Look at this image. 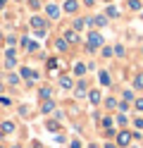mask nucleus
<instances>
[{
    "instance_id": "2f4dec72",
    "label": "nucleus",
    "mask_w": 143,
    "mask_h": 148,
    "mask_svg": "<svg viewBox=\"0 0 143 148\" xmlns=\"http://www.w3.org/2000/svg\"><path fill=\"white\" fill-rule=\"evenodd\" d=\"M57 127H60L57 122H48V129H50V132H57Z\"/></svg>"
},
{
    "instance_id": "20e7f679",
    "label": "nucleus",
    "mask_w": 143,
    "mask_h": 148,
    "mask_svg": "<svg viewBox=\"0 0 143 148\" xmlns=\"http://www.w3.org/2000/svg\"><path fill=\"white\" fill-rule=\"evenodd\" d=\"M79 7H81V5H79V0H67L62 10H64V12H69V14H74L76 10H79Z\"/></svg>"
},
{
    "instance_id": "dca6fc26",
    "label": "nucleus",
    "mask_w": 143,
    "mask_h": 148,
    "mask_svg": "<svg viewBox=\"0 0 143 148\" xmlns=\"http://www.w3.org/2000/svg\"><path fill=\"white\" fill-rule=\"evenodd\" d=\"M105 17H119V10L114 5H107V10H105Z\"/></svg>"
},
{
    "instance_id": "09e8293b",
    "label": "nucleus",
    "mask_w": 143,
    "mask_h": 148,
    "mask_svg": "<svg viewBox=\"0 0 143 148\" xmlns=\"http://www.w3.org/2000/svg\"><path fill=\"white\" fill-rule=\"evenodd\" d=\"M0 148H3V146H0Z\"/></svg>"
},
{
    "instance_id": "7ed1b4c3",
    "label": "nucleus",
    "mask_w": 143,
    "mask_h": 148,
    "mask_svg": "<svg viewBox=\"0 0 143 148\" xmlns=\"http://www.w3.org/2000/svg\"><path fill=\"white\" fill-rule=\"evenodd\" d=\"M88 24H93V26H98V29H103V26H107V17H105V14H95L93 19H88Z\"/></svg>"
},
{
    "instance_id": "a211bd4d",
    "label": "nucleus",
    "mask_w": 143,
    "mask_h": 148,
    "mask_svg": "<svg viewBox=\"0 0 143 148\" xmlns=\"http://www.w3.org/2000/svg\"><path fill=\"white\" fill-rule=\"evenodd\" d=\"M7 84H10V86H17V84H19V74H10V77H7Z\"/></svg>"
},
{
    "instance_id": "a878e982",
    "label": "nucleus",
    "mask_w": 143,
    "mask_h": 148,
    "mask_svg": "<svg viewBox=\"0 0 143 148\" xmlns=\"http://www.w3.org/2000/svg\"><path fill=\"white\" fill-rule=\"evenodd\" d=\"M124 100H127V103H131V100H136V98H133V91H124Z\"/></svg>"
},
{
    "instance_id": "f704fd0d",
    "label": "nucleus",
    "mask_w": 143,
    "mask_h": 148,
    "mask_svg": "<svg viewBox=\"0 0 143 148\" xmlns=\"http://www.w3.org/2000/svg\"><path fill=\"white\" fill-rule=\"evenodd\" d=\"M69 148H81V141H76V138H74V141L69 143Z\"/></svg>"
},
{
    "instance_id": "9b49d317",
    "label": "nucleus",
    "mask_w": 143,
    "mask_h": 148,
    "mask_svg": "<svg viewBox=\"0 0 143 148\" xmlns=\"http://www.w3.org/2000/svg\"><path fill=\"white\" fill-rule=\"evenodd\" d=\"M55 48L60 50V53H64L67 48H69V43H67V38H57V41H55Z\"/></svg>"
},
{
    "instance_id": "0eeeda50",
    "label": "nucleus",
    "mask_w": 143,
    "mask_h": 148,
    "mask_svg": "<svg viewBox=\"0 0 143 148\" xmlns=\"http://www.w3.org/2000/svg\"><path fill=\"white\" fill-rule=\"evenodd\" d=\"M127 7H129L131 12H141L143 5H141V0H127Z\"/></svg>"
},
{
    "instance_id": "37998d69",
    "label": "nucleus",
    "mask_w": 143,
    "mask_h": 148,
    "mask_svg": "<svg viewBox=\"0 0 143 148\" xmlns=\"http://www.w3.org/2000/svg\"><path fill=\"white\" fill-rule=\"evenodd\" d=\"M0 43H3V34H0Z\"/></svg>"
},
{
    "instance_id": "f8f14e48",
    "label": "nucleus",
    "mask_w": 143,
    "mask_h": 148,
    "mask_svg": "<svg viewBox=\"0 0 143 148\" xmlns=\"http://www.w3.org/2000/svg\"><path fill=\"white\" fill-rule=\"evenodd\" d=\"M88 100H91V105H98V103H100V91H91V93H88Z\"/></svg>"
},
{
    "instance_id": "423d86ee",
    "label": "nucleus",
    "mask_w": 143,
    "mask_h": 148,
    "mask_svg": "<svg viewBox=\"0 0 143 148\" xmlns=\"http://www.w3.org/2000/svg\"><path fill=\"white\" fill-rule=\"evenodd\" d=\"M45 12H48V17H50V19H57V17H60V7H57V5H48L45 7Z\"/></svg>"
},
{
    "instance_id": "c03bdc74",
    "label": "nucleus",
    "mask_w": 143,
    "mask_h": 148,
    "mask_svg": "<svg viewBox=\"0 0 143 148\" xmlns=\"http://www.w3.org/2000/svg\"><path fill=\"white\" fill-rule=\"evenodd\" d=\"M12 148H22V146H12Z\"/></svg>"
},
{
    "instance_id": "5701e85b",
    "label": "nucleus",
    "mask_w": 143,
    "mask_h": 148,
    "mask_svg": "<svg viewBox=\"0 0 143 148\" xmlns=\"http://www.w3.org/2000/svg\"><path fill=\"white\" fill-rule=\"evenodd\" d=\"M57 62H60V60H57V58H50V60H48V69H57Z\"/></svg>"
},
{
    "instance_id": "1a4fd4ad",
    "label": "nucleus",
    "mask_w": 143,
    "mask_h": 148,
    "mask_svg": "<svg viewBox=\"0 0 143 148\" xmlns=\"http://www.w3.org/2000/svg\"><path fill=\"white\" fill-rule=\"evenodd\" d=\"M83 93H86V81L81 79V81H76V93H74V96H76V98H81Z\"/></svg>"
},
{
    "instance_id": "49530a36",
    "label": "nucleus",
    "mask_w": 143,
    "mask_h": 148,
    "mask_svg": "<svg viewBox=\"0 0 143 148\" xmlns=\"http://www.w3.org/2000/svg\"><path fill=\"white\" fill-rule=\"evenodd\" d=\"M129 148H131V146H129ZM133 148H136V146H133Z\"/></svg>"
},
{
    "instance_id": "c9c22d12",
    "label": "nucleus",
    "mask_w": 143,
    "mask_h": 148,
    "mask_svg": "<svg viewBox=\"0 0 143 148\" xmlns=\"http://www.w3.org/2000/svg\"><path fill=\"white\" fill-rule=\"evenodd\" d=\"M133 124H136L138 129H143V117H141V119H133Z\"/></svg>"
},
{
    "instance_id": "58836bf2",
    "label": "nucleus",
    "mask_w": 143,
    "mask_h": 148,
    "mask_svg": "<svg viewBox=\"0 0 143 148\" xmlns=\"http://www.w3.org/2000/svg\"><path fill=\"white\" fill-rule=\"evenodd\" d=\"M5 3H7V0H0V10H3V7H5Z\"/></svg>"
},
{
    "instance_id": "412c9836",
    "label": "nucleus",
    "mask_w": 143,
    "mask_h": 148,
    "mask_svg": "<svg viewBox=\"0 0 143 148\" xmlns=\"http://www.w3.org/2000/svg\"><path fill=\"white\" fill-rule=\"evenodd\" d=\"M112 124H114V119H112V117H105V119H103V127H105V129H114Z\"/></svg>"
},
{
    "instance_id": "f03ea898",
    "label": "nucleus",
    "mask_w": 143,
    "mask_h": 148,
    "mask_svg": "<svg viewBox=\"0 0 143 148\" xmlns=\"http://www.w3.org/2000/svg\"><path fill=\"white\" fill-rule=\"evenodd\" d=\"M131 138H133V134L124 129V132L117 134V146H129V143H131Z\"/></svg>"
},
{
    "instance_id": "aec40b11",
    "label": "nucleus",
    "mask_w": 143,
    "mask_h": 148,
    "mask_svg": "<svg viewBox=\"0 0 143 148\" xmlns=\"http://www.w3.org/2000/svg\"><path fill=\"white\" fill-rule=\"evenodd\" d=\"M50 96H53L50 88H41V98H43V100H50Z\"/></svg>"
},
{
    "instance_id": "4468645a",
    "label": "nucleus",
    "mask_w": 143,
    "mask_h": 148,
    "mask_svg": "<svg viewBox=\"0 0 143 148\" xmlns=\"http://www.w3.org/2000/svg\"><path fill=\"white\" fill-rule=\"evenodd\" d=\"M100 84H103V86H110V84H112V81H110V72H105V69L100 72Z\"/></svg>"
},
{
    "instance_id": "473e14b6",
    "label": "nucleus",
    "mask_w": 143,
    "mask_h": 148,
    "mask_svg": "<svg viewBox=\"0 0 143 148\" xmlns=\"http://www.w3.org/2000/svg\"><path fill=\"white\" fill-rule=\"evenodd\" d=\"M119 110H122V112H127V110H129V103H127V100H124V103H119Z\"/></svg>"
},
{
    "instance_id": "c756f323",
    "label": "nucleus",
    "mask_w": 143,
    "mask_h": 148,
    "mask_svg": "<svg viewBox=\"0 0 143 148\" xmlns=\"http://www.w3.org/2000/svg\"><path fill=\"white\" fill-rule=\"evenodd\" d=\"M133 105H136L138 112H143V98H136V103H133Z\"/></svg>"
},
{
    "instance_id": "ddd939ff",
    "label": "nucleus",
    "mask_w": 143,
    "mask_h": 148,
    "mask_svg": "<svg viewBox=\"0 0 143 148\" xmlns=\"http://www.w3.org/2000/svg\"><path fill=\"white\" fill-rule=\"evenodd\" d=\"M53 110H55V100H45L41 105V112H53Z\"/></svg>"
},
{
    "instance_id": "de8ad7c7",
    "label": "nucleus",
    "mask_w": 143,
    "mask_h": 148,
    "mask_svg": "<svg viewBox=\"0 0 143 148\" xmlns=\"http://www.w3.org/2000/svg\"><path fill=\"white\" fill-rule=\"evenodd\" d=\"M107 3H110V0H107Z\"/></svg>"
},
{
    "instance_id": "72a5a7b5",
    "label": "nucleus",
    "mask_w": 143,
    "mask_h": 148,
    "mask_svg": "<svg viewBox=\"0 0 143 148\" xmlns=\"http://www.w3.org/2000/svg\"><path fill=\"white\" fill-rule=\"evenodd\" d=\"M114 53H117V55H124V45H114Z\"/></svg>"
},
{
    "instance_id": "b1692460",
    "label": "nucleus",
    "mask_w": 143,
    "mask_h": 148,
    "mask_svg": "<svg viewBox=\"0 0 143 148\" xmlns=\"http://www.w3.org/2000/svg\"><path fill=\"white\" fill-rule=\"evenodd\" d=\"M29 7H31V10H41V0H29Z\"/></svg>"
},
{
    "instance_id": "f3484780",
    "label": "nucleus",
    "mask_w": 143,
    "mask_h": 148,
    "mask_svg": "<svg viewBox=\"0 0 143 148\" xmlns=\"http://www.w3.org/2000/svg\"><path fill=\"white\" fill-rule=\"evenodd\" d=\"M114 122H117L119 127H127V122H129V119H127V115L122 112V115H117V117H114Z\"/></svg>"
},
{
    "instance_id": "a18cd8bd",
    "label": "nucleus",
    "mask_w": 143,
    "mask_h": 148,
    "mask_svg": "<svg viewBox=\"0 0 143 148\" xmlns=\"http://www.w3.org/2000/svg\"><path fill=\"white\" fill-rule=\"evenodd\" d=\"M141 19H143V12H141Z\"/></svg>"
},
{
    "instance_id": "4be33fe9",
    "label": "nucleus",
    "mask_w": 143,
    "mask_h": 148,
    "mask_svg": "<svg viewBox=\"0 0 143 148\" xmlns=\"http://www.w3.org/2000/svg\"><path fill=\"white\" fill-rule=\"evenodd\" d=\"M133 88H143V74H138V77L133 79Z\"/></svg>"
},
{
    "instance_id": "79ce46f5",
    "label": "nucleus",
    "mask_w": 143,
    "mask_h": 148,
    "mask_svg": "<svg viewBox=\"0 0 143 148\" xmlns=\"http://www.w3.org/2000/svg\"><path fill=\"white\" fill-rule=\"evenodd\" d=\"M3 88H5V86H3V84H0V93H3Z\"/></svg>"
},
{
    "instance_id": "a19ab883",
    "label": "nucleus",
    "mask_w": 143,
    "mask_h": 148,
    "mask_svg": "<svg viewBox=\"0 0 143 148\" xmlns=\"http://www.w3.org/2000/svg\"><path fill=\"white\" fill-rule=\"evenodd\" d=\"M88 148H98V146H95V143H88Z\"/></svg>"
},
{
    "instance_id": "2eb2a0df",
    "label": "nucleus",
    "mask_w": 143,
    "mask_h": 148,
    "mask_svg": "<svg viewBox=\"0 0 143 148\" xmlns=\"http://www.w3.org/2000/svg\"><path fill=\"white\" fill-rule=\"evenodd\" d=\"M86 24H88V22H86V19H81V17H79V19H74V24H72V29H74V31H79V29H83Z\"/></svg>"
},
{
    "instance_id": "e433bc0d",
    "label": "nucleus",
    "mask_w": 143,
    "mask_h": 148,
    "mask_svg": "<svg viewBox=\"0 0 143 148\" xmlns=\"http://www.w3.org/2000/svg\"><path fill=\"white\" fill-rule=\"evenodd\" d=\"M31 148H43V146L38 143V141H34V143H31Z\"/></svg>"
},
{
    "instance_id": "39448f33",
    "label": "nucleus",
    "mask_w": 143,
    "mask_h": 148,
    "mask_svg": "<svg viewBox=\"0 0 143 148\" xmlns=\"http://www.w3.org/2000/svg\"><path fill=\"white\" fill-rule=\"evenodd\" d=\"M22 45H24V50H29V53L38 50V43H36V41H31V38H22Z\"/></svg>"
},
{
    "instance_id": "cd10ccee",
    "label": "nucleus",
    "mask_w": 143,
    "mask_h": 148,
    "mask_svg": "<svg viewBox=\"0 0 143 148\" xmlns=\"http://www.w3.org/2000/svg\"><path fill=\"white\" fill-rule=\"evenodd\" d=\"M5 67L7 69H14L17 67V60H5Z\"/></svg>"
},
{
    "instance_id": "c85d7f7f",
    "label": "nucleus",
    "mask_w": 143,
    "mask_h": 148,
    "mask_svg": "<svg viewBox=\"0 0 143 148\" xmlns=\"http://www.w3.org/2000/svg\"><path fill=\"white\" fill-rule=\"evenodd\" d=\"M74 72H76V74H79V77H81V74L86 72V67H83V64H74Z\"/></svg>"
},
{
    "instance_id": "7c9ffc66",
    "label": "nucleus",
    "mask_w": 143,
    "mask_h": 148,
    "mask_svg": "<svg viewBox=\"0 0 143 148\" xmlns=\"http://www.w3.org/2000/svg\"><path fill=\"white\" fill-rule=\"evenodd\" d=\"M10 103H12V100H10V98H7V96H0V105H5V108H7V105H10Z\"/></svg>"
},
{
    "instance_id": "bb28decb",
    "label": "nucleus",
    "mask_w": 143,
    "mask_h": 148,
    "mask_svg": "<svg viewBox=\"0 0 143 148\" xmlns=\"http://www.w3.org/2000/svg\"><path fill=\"white\" fill-rule=\"evenodd\" d=\"M17 58V50L14 48H7V60H14Z\"/></svg>"
},
{
    "instance_id": "f257e3e1",
    "label": "nucleus",
    "mask_w": 143,
    "mask_h": 148,
    "mask_svg": "<svg viewBox=\"0 0 143 148\" xmlns=\"http://www.w3.org/2000/svg\"><path fill=\"white\" fill-rule=\"evenodd\" d=\"M100 45H103V36H100V34H95V31H91V34H88V45H86V48L93 53V50H98Z\"/></svg>"
},
{
    "instance_id": "6ab92c4d",
    "label": "nucleus",
    "mask_w": 143,
    "mask_h": 148,
    "mask_svg": "<svg viewBox=\"0 0 143 148\" xmlns=\"http://www.w3.org/2000/svg\"><path fill=\"white\" fill-rule=\"evenodd\" d=\"M60 86H62V88H72V79H69V77H62V79H60Z\"/></svg>"
},
{
    "instance_id": "ea45409f",
    "label": "nucleus",
    "mask_w": 143,
    "mask_h": 148,
    "mask_svg": "<svg viewBox=\"0 0 143 148\" xmlns=\"http://www.w3.org/2000/svg\"><path fill=\"white\" fill-rule=\"evenodd\" d=\"M83 5H93V0H83Z\"/></svg>"
},
{
    "instance_id": "9d476101",
    "label": "nucleus",
    "mask_w": 143,
    "mask_h": 148,
    "mask_svg": "<svg viewBox=\"0 0 143 148\" xmlns=\"http://www.w3.org/2000/svg\"><path fill=\"white\" fill-rule=\"evenodd\" d=\"M0 132H3V134H12L14 132V122H3V124H0Z\"/></svg>"
},
{
    "instance_id": "393cba45",
    "label": "nucleus",
    "mask_w": 143,
    "mask_h": 148,
    "mask_svg": "<svg viewBox=\"0 0 143 148\" xmlns=\"http://www.w3.org/2000/svg\"><path fill=\"white\" fill-rule=\"evenodd\" d=\"M105 105H107L110 110H114V108H117L119 103H117V100H114V98H107V100H105Z\"/></svg>"
},
{
    "instance_id": "4c0bfd02",
    "label": "nucleus",
    "mask_w": 143,
    "mask_h": 148,
    "mask_svg": "<svg viewBox=\"0 0 143 148\" xmlns=\"http://www.w3.org/2000/svg\"><path fill=\"white\" fill-rule=\"evenodd\" d=\"M105 148H117V143H105Z\"/></svg>"
},
{
    "instance_id": "6e6552de",
    "label": "nucleus",
    "mask_w": 143,
    "mask_h": 148,
    "mask_svg": "<svg viewBox=\"0 0 143 148\" xmlns=\"http://www.w3.org/2000/svg\"><path fill=\"white\" fill-rule=\"evenodd\" d=\"M64 38H67V43H79V34H76L74 29H69L64 34Z\"/></svg>"
}]
</instances>
